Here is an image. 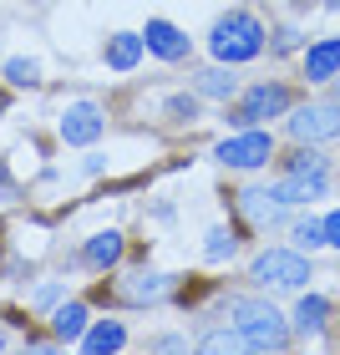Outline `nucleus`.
Masks as SVG:
<instances>
[{"label": "nucleus", "mask_w": 340, "mask_h": 355, "mask_svg": "<svg viewBox=\"0 0 340 355\" xmlns=\"http://www.w3.org/2000/svg\"><path fill=\"white\" fill-rule=\"evenodd\" d=\"M239 203H244V214L259 218V223H269L274 214H280V203H274L269 193H239Z\"/></svg>", "instance_id": "aec40b11"}, {"label": "nucleus", "mask_w": 340, "mask_h": 355, "mask_svg": "<svg viewBox=\"0 0 340 355\" xmlns=\"http://www.w3.org/2000/svg\"><path fill=\"white\" fill-rule=\"evenodd\" d=\"M0 350H6V335H0Z\"/></svg>", "instance_id": "c85d7f7f"}, {"label": "nucleus", "mask_w": 340, "mask_h": 355, "mask_svg": "<svg viewBox=\"0 0 340 355\" xmlns=\"http://www.w3.org/2000/svg\"><path fill=\"white\" fill-rule=\"evenodd\" d=\"M122 345H127V330L117 325V320H102V325H92L82 335V350H96V355L102 350H122Z\"/></svg>", "instance_id": "2eb2a0df"}, {"label": "nucleus", "mask_w": 340, "mask_h": 355, "mask_svg": "<svg viewBox=\"0 0 340 355\" xmlns=\"http://www.w3.org/2000/svg\"><path fill=\"white\" fill-rule=\"evenodd\" d=\"M284 168H289V173H325V157H320L315 148H305V142H300V148L284 157Z\"/></svg>", "instance_id": "4be33fe9"}, {"label": "nucleus", "mask_w": 340, "mask_h": 355, "mask_svg": "<svg viewBox=\"0 0 340 355\" xmlns=\"http://www.w3.org/2000/svg\"><path fill=\"white\" fill-rule=\"evenodd\" d=\"M82 259H87L92 269H112V264L122 259V234H117V229L92 234V239H87V249H82Z\"/></svg>", "instance_id": "ddd939ff"}, {"label": "nucleus", "mask_w": 340, "mask_h": 355, "mask_svg": "<svg viewBox=\"0 0 340 355\" xmlns=\"http://www.w3.org/2000/svg\"><path fill=\"white\" fill-rule=\"evenodd\" d=\"M269 198L274 203H310V198H325V173H289L284 183H274L269 188Z\"/></svg>", "instance_id": "1a4fd4ad"}, {"label": "nucleus", "mask_w": 340, "mask_h": 355, "mask_svg": "<svg viewBox=\"0 0 340 355\" xmlns=\"http://www.w3.org/2000/svg\"><path fill=\"white\" fill-rule=\"evenodd\" d=\"M284 127L295 142H330V137H340V102H305L289 112Z\"/></svg>", "instance_id": "20e7f679"}, {"label": "nucleus", "mask_w": 340, "mask_h": 355, "mask_svg": "<svg viewBox=\"0 0 340 355\" xmlns=\"http://www.w3.org/2000/svg\"><path fill=\"white\" fill-rule=\"evenodd\" d=\"M289 239H295V249H320L325 244V223L320 218H300L295 229H289Z\"/></svg>", "instance_id": "6ab92c4d"}, {"label": "nucleus", "mask_w": 340, "mask_h": 355, "mask_svg": "<svg viewBox=\"0 0 340 355\" xmlns=\"http://www.w3.org/2000/svg\"><path fill=\"white\" fill-rule=\"evenodd\" d=\"M214 157L223 168H264L269 157H274V137L269 132H259V127H249V132H239V137H223L219 148H214Z\"/></svg>", "instance_id": "423d86ee"}, {"label": "nucleus", "mask_w": 340, "mask_h": 355, "mask_svg": "<svg viewBox=\"0 0 340 355\" xmlns=\"http://www.w3.org/2000/svg\"><path fill=\"white\" fill-rule=\"evenodd\" d=\"M325 315H330V300H325V295H305V300H300V310H295V330L315 335L320 325H325Z\"/></svg>", "instance_id": "dca6fc26"}, {"label": "nucleus", "mask_w": 340, "mask_h": 355, "mask_svg": "<svg viewBox=\"0 0 340 355\" xmlns=\"http://www.w3.org/2000/svg\"><path fill=\"white\" fill-rule=\"evenodd\" d=\"M234 249H239L234 229H214V234H208V244H203V254H208V259H214V264H223V259H229Z\"/></svg>", "instance_id": "412c9836"}, {"label": "nucleus", "mask_w": 340, "mask_h": 355, "mask_svg": "<svg viewBox=\"0 0 340 355\" xmlns=\"http://www.w3.org/2000/svg\"><path fill=\"white\" fill-rule=\"evenodd\" d=\"M320 223H325V244H335V249H340V208H330V214L320 218Z\"/></svg>", "instance_id": "393cba45"}, {"label": "nucleus", "mask_w": 340, "mask_h": 355, "mask_svg": "<svg viewBox=\"0 0 340 355\" xmlns=\"http://www.w3.org/2000/svg\"><path fill=\"white\" fill-rule=\"evenodd\" d=\"M305 76H310V82L340 76V36H325V41H315L310 51H305Z\"/></svg>", "instance_id": "9b49d317"}, {"label": "nucleus", "mask_w": 340, "mask_h": 355, "mask_svg": "<svg viewBox=\"0 0 340 355\" xmlns=\"http://www.w3.org/2000/svg\"><path fill=\"white\" fill-rule=\"evenodd\" d=\"M102 127H107V117H102L96 102H71L67 112H61L56 132H61V142H71V148H87V142L102 137Z\"/></svg>", "instance_id": "0eeeda50"}, {"label": "nucleus", "mask_w": 340, "mask_h": 355, "mask_svg": "<svg viewBox=\"0 0 340 355\" xmlns=\"http://www.w3.org/2000/svg\"><path fill=\"white\" fill-rule=\"evenodd\" d=\"M289 112V87H280V82H259V87H249L244 92V102L234 107V127H259V122H269V117H284Z\"/></svg>", "instance_id": "39448f33"}, {"label": "nucleus", "mask_w": 340, "mask_h": 355, "mask_svg": "<svg viewBox=\"0 0 340 355\" xmlns=\"http://www.w3.org/2000/svg\"><path fill=\"white\" fill-rule=\"evenodd\" d=\"M51 330H56V340H82V335H87V304H61V310L51 315Z\"/></svg>", "instance_id": "4468645a"}, {"label": "nucleus", "mask_w": 340, "mask_h": 355, "mask_svg": "<svg viewBox=\"0 0 340 355\" xmlns=\"http://www.w3.org/2000/svg\"><path fill=\"white\" fill-rule=\"evenodd\" d=\"M249 279L259 289H300L310 279V259H305L300 249H264L249 264Z\"/></svg>", "instance_id": "7ed1b4c3"}, {"label": "nucleus", "mask_w": 340, "mask_h": 355, "mask_svg": "<svg viewBox=\"0 0 340 355\" xmlns=\"http://www.w3.org/2000/svg\"><path fill=\"white\" fill-rule=\"evenodd\" d=\"M198 350H208V355H223V350H249V340H244V335H239V330L229 325V330L203 335V340H198Z\"/></svg>", "instance_id": "a211bd4d"}, {"label": "nucleus", "mask_w": 340, "mask_h": 355, "mask_svg": "<svg viewBox=\"0 0 340 355\" xmlns=\"http://www.w3.org/2000/svg\"><path fill=\"white\" fill-rule=\"evenodd\" d=\"M208 51H214L219 67H239V61L264 56V21L254 10H229L219 15L214 31H208Z\"/></svg>", "instance_id": "f03ea898"}, {"label": "nucleus", "mask_w": 340, "mask_h": 355, "mask_svg": "<svg viewBox=\"0 0 340 355\" xmlns=\"http://www.w3.org/2000/svg\"><path fill=\"white\" fill-rule=\"evenodd\" d=\"M117 289H122V300H133V304H158L173 289V279H168V274H148V269H142V274H127Z\"/></svg>", "instance_id": "f8f14e48"}, {"label": "nucleus", "mask_w": 340, "mask_h": 355, "mask_svg": "<svg viewBox=\"0 0 340 355\" xmlns=\"http://www.w3.org/2000/svg\"><path fill=\"white\" fill-rule=\"evenodd\" d=\"M142 46H148L158 61H183V56L193 51V41H188L173 21H148V31H142Z\"/></svg>", "instance_id": "6e6552de"}, {"label": "nucleus", "mask_w": 340, "mask_h": 355, "mask_svg": "<svg viewBox=\"0 0 340 355\" xmlns=\"http://www.w3.org/2000/svg\"><path fill=\"white\" fill-rule=\"evenodd\" d=\"M0 188H6V163H0Z\"/></svg>", "instance_id": "bb28decb"}, {"label": "nucleus", "mask_w": 340, "mask_h": 355, "mask_svg": "<svg viewBox=\"0 0 340 355\" xmlns=\"http://www.w3.org/2000/svg\"><path fill=\"white\" fill-rule=\"evenodd\" d=\"M142 51H148V46H142V31H117V36H107V46H102L112 71H133L142 61Z\"/></svg>", "instance_id": "9d476101"}, {"label": "nucleus", "mask_w": 340, "mask_h": 355, "mask_svg": "<svg viewBox=\"0 0 340 355\" xmlns=\"http://www.w3.org/2000/svg\"><path fill=\"white\" fill-rule=\"evenodd\" d=\"M6 82H10V87H36V82H41V67L15 56V61H6Z\"/></svg>", "instance_id": "5701e85b"}, {"label": "nucleus", "mask_w": 340, "mask_h": 355, "mask_svg": "<svg viewBox=\"0 0 340 355\" xmlns=\"http://www.w3.org/2000/svg\"><path fill=\"white\" fill-rule=\"evenodd\" d=\"M223 315H229V325L249 340V350H284V345H289V325H284V315L274 310L269 300H254V295H229Z\"/></svg>", "instance_id": "f257e3e1"}, {"label": "nucleus", "mask_w": 340, "mask_h": 355, "mask_svg": "<svg viewBox=\"0 0 340 355\" xmlns=\"http://www.w3.org/2000/svg\"><path fill=\"white\" fill-rule=\"evenodd\" d=\"M198 92H203V96H219V102H229V96L239 92V82H234V76L223 71V67H214V71H203V76H198Z\"/></svg>", "instance_id": "f3484780"}, {"label": "nucleus", "mask_w": 340, "mask_h": 355, "mask_svg": "<svg viewBox=\"0 0 340 355\" xmlns=\"http://www.w3.org/2000/svg\"><path fill=\"white\" fill-rule=\"evenodd\" d=\"M325 6H330V10H340V0H325Z\"/></svg>", "instance_id": "cd10ccee"}, {"label": "nucleus", "mask_w": 340, "mask_h": 355, "mask_svg": "<svg viewBox=\"0 0 340 355\" xmlns=\"http://www.w3.org/2000/svg\"><path fill=\"white\" fill-rule=\"evenodd\" d=\"M168 112H173L178 122H193V117H198V96H173Z\"/></svg>", "instance_id": "b1692460"}, {"label": "nucleus", "mask_w": 340, "mask_h": 355, "mask_svg": "<svg viewBox=\"0 0 340 355\" xmlns=\"http://www.w3.org/2000/svg\"><path fill=\"white\" fill-rule=\"evenodd\" d=\"M153 350H188L183 335H163V340H153Z\"/></svg>", "instance_id": "a878e982"}]
</instances>
